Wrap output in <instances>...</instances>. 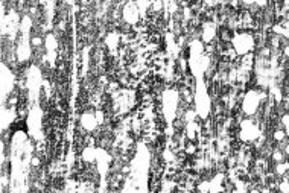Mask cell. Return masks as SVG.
Listing matches in <instances>:
<instances>
[{
    "instance_id": "6da1fadb",
    "label": "cell",
    "mask_w": 289,
    "mask_h": 193,
    "mask_svg": "<svg viewBox=\"0 0 289 193\" xmlns=\"http://www.w3.org/2000/svg\"><path fill=\"white\" fill-rule=\"evenodd\" d=\"M286 135H287V138H289V128H286Z\"/></svg>"
}]
</instances>
